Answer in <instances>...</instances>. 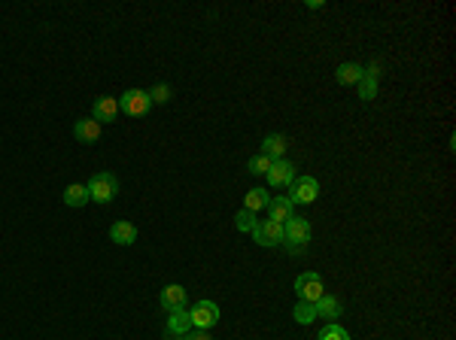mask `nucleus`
I'll list each match as a JSON object with an SVG mask.
<instances>
[{
  "instance_id": "obj_1",
  "label": "nucleus",
  "mask_w": 456,
  "mask_h": 340,
  "mask_svg": "<svg viewBox=\"0 0 456 340\" xmlns=\"http://www.w3.org/2000/svg\"><path fill=\"white\" fill-rule=\"evenodd\" d=\"M283 243L289 252H304L311 243V222L301 216H292L289 222H283Z\"/></svg>"
},
{
  "instance_id": "obj_2",
  "label": "nucleus",
  "mask_w": 456,
  "mask_h": 340,
  "mask_svg": "<svg viewBox=\"0 0 456 340\" xmlns=\"http://www.w3.org/2000/svg\"><path fill=\"white\" fill-rule=\"evenodd\" d=\"M88 201L95 204H110L113 197L119 195V180L113 173H107V170H101V173H95L88 180Z\"/></svg>"
},
{
  "instance_id": "obj_3",
  "label": "nucleus",
  "mask_w": 456,
  "mask_h": 340,
  "mask_svg": "<svg viewBox=\"0 0 456 340\" xmlns=\"http://www.w3.org/2000/svg\"><path fill=\"white\" fill-rule=\"evenodd\" d=\"M149 110H152L149 91H143V88H128L122 95V101H119V112H122V116H131V119L146 116Z\"/></svg>"
},
{
  "instance_id": "obj_4",
  "label": "nucleus",
  "mask_w": 456,
  "mask_h": 340,
  "mask_svg": "<svg viewBox=\"0 0 456 340\" xmlns=\"http://www.w3.org/2000/svg\"><path fill=\"white\" fill-rule=\"evenodd\" d=\"M189 319H192V328L207 331L219 322V307H216L213 301H198L192 310H189Z\"/></svg>"
},
{
  "instance_id": "obj_5",
  "label": "nucleus",
  "mask_w": 456,
  "mask_h": 340,
  "mask_svg": "<svg viewBox=\"0 0 456 340\" xmlns=\"http://www.w3.org/2000/svg\"><path fill=\"white\" fill-rule=\"evenodd\" d=\"M289 189H292V197H289L292 204H313L320 195V182L313 176H298V180L289 182Z\"/></svg>"
},
{
  "instance_id": "obj_6",
  "label": "nucleus",
  "mask_w": 456,
  "mask_h": 340,
  "mask_svg": "<svg viewBox=\"0 0 456 340\" xmlns=\"http://www.w3.org/2000/svg\"><path fill=\"white\" fill-rule=\"evenodd\" d=\"M252 237H256L259 246H277V243H283V225L274 222V219H262L252 228Z\"/></svg>"
},
{
  "instance_id": "obj_7",
  "label": "nucleus",
  "mask_w": 456,
  "mask_h": 340,
  "mask_svg": "<svg viewBox=\"0 0 456 340\" xmlns=\"http://www.w3.org/2000/svg\"><path fill=\"white\" fill-rule=\"evenodd\" d=\"M192 331V319H189V310H171L167 313V328H165V337L167 340H182Z\"/></svg>"
},
{
  "instance_id": "obj_8",
  "label": "nucleus",
  "mask_w": 456,
  "mask_h": 340,
  "mask_svg": "<svg viewBox=\"0 0 456 340\" xmlns=\"http://www.w3.org/2000/svg\"><path fill=\"white\" fill-rule=\"evenodd\" d=\"M296 292L301 301H307V304H317L320 298H322V280L317 274H301L298 280H296Z\"/></svg>"
},
{
  "instance_id": "obj_9",
  "label": "nucleus",
  "mask_w": 456,
  "mask_h": 340,
  "mask_svg": "<svg viewBox=\"0 0 456 340\" xmlns=\"http://www.w3.org/2000/svg\"><path fill=\"white\" fill-rule=\"evenodd\" d=\"M296 180V167L289 165V161H271V170H268V182L274 189H286L289 182Z\"/></svg>"
},
{
  "instance_id": "obj_10",
  "label": "nucleus",
  "mask_w": 456,
  "mask_h": 340,
  "mask_svg": "<svg viewBox=\"0 0 456 340\" xmlns=\"http://www.w3.org/2000/svg\"><path fill=\"white\" fill-rule=\"evenodd\" d=\"M91 119H95V122H116L119 119V101L110 97V95L97 97L95 106H91Z\"/></svg>"
},
{
  "instance_id": "obj_11",
  "label": "nucleus",
  "mask_w": 456,
  "mask_h": 340,
  "mask_svg": "<svg viewBox=\"0 0 456 340\" xmlns=\"http://www.w3.org/2000/svg\"><path fill=\"white\" fill-rule=\"evenodd\" d=\"M73 137L80 140V143H95L97 137H101V122H95V119H80V122L73 125Z\"/></svg>"
},
{
  "instance_id": "obj_12",
  "label": "nucleus",
  "mask_w": 456,
  "mask_h": 340,
  "mask_svg": "<svg viewBox=\"0 0 456 340\" xmlns=\"http://www.w3.org/2000/svg\"><path fill=\"white\" fill-rule=\"evenodd\" d=\"M110 237L119 246H131L137 240V228L131 222H125V219H119V222H113V228H110Z\"/></svg>"
},
{
  "instance_id": "obj_13",
  "label": "nucleus",
  "mask_w": 456,
  "mask_h": 340,
  "mask_svg": "<svg viewBox=\"0 0 456 340\" xmlns=\"http://www.w3.org/2000/svg\"><path fill=\"white\" fill-rule=\"evenodd\" d=\"M182 304H186V289H182V286L173 282V286L161 289V307H165L167 313H171V310H180Z\"/></svg>"
},
{
  "instance_id": "obj_14",
  "label": "nucleus",
  "mask_w": 456,
  "mask_h": 340,
  "mask_svg": "<svg viewBox=\"0 0 456 340\" xmlns=\"http://www.w3.org/2000/svg\"><path fill=\"white\" fill-rule=\"evenodd\" d=\"M292 207H296V204L289 201V197H271V204H268V212H271V219L274 222H289L292 216H296V212H292Z\"/></svg>"
},
{
  "instance_id": "obj_15",
  "label": "nucleus",
  "mask_w": 456,
  "mask_h": 340,
  "mask_svg": "<svg viewBox=\"0 0 456 340\" xmlns=\"http://www.w3.org/2000/svg\"><path fill=\"white\" fill-rule=\"evenodd\" d=\"M286 152V137L283 134H268V137L262 140V155L271 161H280Z\"/></svg>"
},
{
  "instance_id": "obj_16",
  "label": "nucleus",
  "mask_w": 456,
  "mask_h": 340,
  "mask_svg": "<svg viewBox=\"0 0 456 340\" xmlns=\"http://www.w3.org/2000/svg\"><path fill=\"white\" fill-rule=\"evenodd\" d=\"M313 307H317V316H322V319H328V322H335V319L341 316V301L338 298H332V295H322L317 304H313Z\"/></svg>"
},
{
  "instance_id": "obj_17",
  "label": "nucleus",
  "mask_w": 456,
  "mask_h": 340,
  "mask_svg": "<svg viewBox=\"0 0 456 340\" xmlns=\"http://www.w3.org/2000/svg\"><path fill=\"white\" fill-rule=\"evenodd\" d=\"M64 204H67V207H73V210L86 207V204H88V189L80 186V182L67 186V189H64Z\"/></svg>"
},
{
  "instance_id": "obj_18",
  "label": "nucleus",
  "mask_w": 456,
  "mask_h": 340,
  "mask_svg": "<svg viewBox=\"0 0 456 340\" xmlns=\"http://www.w3.org/2000/svg\"><path fill=\"white\" fill-rule=\"evenodd\" d=\"M335 76H338L341 85H353V82H359L362 76H365V67H362V64H353V61H350V64H341Z\"/></svg>"
},
{
  "instance_id": "obj_19",
  "label": "nucleus",
  "mask_w": 456,
  "mask_h": 340,
  "mask_svg": "<svg viewBox=\"0 0 456 340\" xmlns=\"http://www.w3.org/2000/svg\"><path fill=\"white\" fill-rule=\"evenodd\" d=\"M268 204H271L268 189H250V191H247V197H243V210H250V212L268 207Z\"/></svg>"
},
{
  "instance_id": "obj_20",
  "label": "nucleus",
  "mask_w": 456,
  "mask_h": 340,
  "mask_svg": "<svg viewBox=\"0 0 456 340\" xmlns=\"http://www.w3.org/2000/svg\"><path fill=\"white\" fill-rule=\"evenodd\" d=\"M296 322L298 325H311L313 319H317V307H313V304H307V301H298V307H296Z\"/></svg>"
},
{
  "instance_id": "obj_21",
  "label": "nucleus",
  "mask_w": 456,
  "mask_h": 340,
  "mask_svg": "<svg viewBox=\"0 0 456 340\" xmlns=\"http://www.w3.org/2000/svg\"><path fill=\"white\" fill-rule=\"evenodd\" d=\"M235 225H237V231L252 234V228H256V212H250V210H237V212H235Z\"/></svg>"
},
{
  "instance_id": "obj_22",
  "label": "nucleus",
  "mask_w": 456,
  "mask_h": 340,
  "mask_svg": "<svg viewBox=\"0 0 456 340\" xmlns=\"http://www.w3.org/2000/svg\"><path fill=\"white\" fill-rule=\"evenodd\" d=\"M356 85H359V97H362V101H374V95H377V80H374V76L365 73Z\"/></svg>"
},
{
  "instance_id": "obj_23",
  "label": "nucleus",
  "mask_w": 456,
  "mask_h": 340,
  "mask_svg": "<svg viewBox=\"0 0 456 340\" xmlns=\"http://www.w3.org/2000/svg\"><path fill=\"white\" fill-rule=\"evenodd\" d=\"M247 170H250V173H256V176H268L271 158H265V155H252V158L247 161Z\"/></svg>"
},
{
  "instance_id": "obj_24",
  "label": "nucleus",
  "mask_w": 456,
  "mask_h": 340,
  "mask_svg": "<svg viewBox=\"0 0 456 340\" xmlns=\"http://www.w3.org/2000/svg\"><path fill=\"white\" fill-rule=\"evenodd\" d=\"M320 340H350V335H347V331L341 328L338 322H328L326 328L320 331Z\"/></svg>"
},
{
  "instance_id": "obj_25",
  "label": "nucleus",
  "mask_w": 456,
  "mask_h": 340,
  "mask_svg": "<svg viewBox=\"0 0 456 340\" xmlns=\"http://www.w3.org/2000/svg\"><path fill=\"white\" fill-rule=\"evenodd\" d=\"M171 97H173V91H171V85H167V82H158L156 88L149 91V101L152 104H167Z\"/></svg>"
},
{
  "instance_id": "obj_26",
  "label": "nucleus",
  "mask_w": 456,
  "mask_h": 340,
  "mask_svg": "<svg viewBox=\"0 0 456 340\" xmlns=\"http://www.w3.org/2000/svg\"><path fill=\"white\" fill-rule=\"evenodd\" d=\"M182 340H213V337H210L207 331H195V335H192V331H189V335L182 337Z\"/></svg>"
}]
</instances>
